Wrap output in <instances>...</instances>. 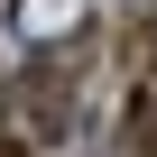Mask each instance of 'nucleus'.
Returning a JSON list of instances; mask_svg holds the SVG:
<instances>
[{
	"instance_id": "obj_2",
	"label": "nucleus",
	"mask_w": 157,
	"mask_h": 157,
	"mask_svg": "<svg viewBox=\"0 0 157 157\" xmlns=\"http://www.w3.org/2000/svg\"><path fill=\"white\" fill-rule=\"evenodd\" d=\"M120 148H129V157H157V93H139V102H129V120H120Z\"/></svg>"
},
{
	"instance_id": "obj_4",
	"label": "nucleus",
	"mask_w": 157,
	"mask_h": 157,
	"mask_svg": "<svg viewBox=\"0 0 157 157\" xmlns=\"http://www.w3.org/2000/svg\"><path fill=\"white\" fill-rule=\"evenodd\" d=\"M0 157H28V148H19V139H0Z\"/></svg>"
},
{
	"instance_id": "obj_1",
	"label": "nucleus",
	"mask_w": 157,
	"mask_h": 157,
	"mask_svg": "<svg viewBox=\"0 0 157 157\" xmlns=\"http://www.w3.org/2000/svg\"><path fill=\"white\" fill-rule=\"evenodd\" d=\"M28 120H37L46 139L74 120V102H65V65H28Z\"/></svg>"
},
{
	"instance_id": "obj_3",
	"label": "nucleus",
	"mask_w": 157,
	"mask_h": 157,
	"mask_svg": "<svg viewBox=\"0 0 157 157\" xmlns=\"http://www.w3.org/2000/svg\"><path fill=\"white\" fill-rule=\"evenodd\" d=\"M129 46H139V56H157V19H139V28H129Z\"/></svg>"
}]
</instances>
